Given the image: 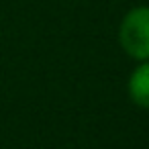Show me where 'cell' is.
<instances>
[{
  "instance_id": "6da1fadb",
  "label": "cell",
  "mask_w": 149,
  "mask_h": 149,
  "mask_svg": "<svg viewBox=\"0 0 149 149\" xmlns=\"http://www.w3.org/2000/svg\"><path fill=\"white\" fill-rule=\"evenodd\" d=\"M120 43L137 59L149 57V8H133L120 25Z\"/></svg>"
},
{
  "instance_id": "7a4b0ae2",
  "label": "cell",
  "mask_w": 149,
  "mask_h": 149,
  "mask_svg": "<svg viewBox=\"0 0 149 149\" xmlns=\"http://www.w3.org/2000/svg\"><path fill=\"white\" fill-rule=\"evenodd\" d=\"M129 90H131V96L137 104L149 108V63L135 70V74L131 76Z\"/></svg>"
}]
</instances>
